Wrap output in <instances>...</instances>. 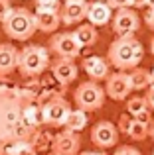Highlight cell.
<instances>
[{
    "mask_svg": "<svg viewBox=\"0 0 154 155\" xmlns=\"http://www.w3.org/2000/svg\"><path fill=\"white\" fill-rule=\"evenodd\" d=\"M22 96L20 87L12 91L0 92V140L2 137H14V140L30 141L36 130L22 124Z\"/></svg>",
    "mask_w": 154,
    "mask_h": 155,
    "instance_id": "obj_1",
    "label": "cell"
},
{
    "mask_svg": "<svg viewBox=\"0 0 154 155\" xmlns=\"http://www.w3.org/2000/svg\"><path fill=\"white\" fill-rule=\"evenodd\" d=\"M107 59L113 67H117L119 71H127V69L138 67V63L144 59V47L135 35L128 38H117L115 41L109 45Z\"/></svg>",
    "mask_w": 154,
    "mask_h": 155,
    "instance_id": "obj_2",
    "label": "cell"
},
{
    "mask_svg": "<svg viewBox=\"0 0 154 155\" xmlns=\"http://www.w3.org/2000/svg\"><path fill=\"white\" fill-rule=\"evenodd\" d=\"M2 28H4V34L8 38L16 39V41H28L38 31L34 14L24 6L10 8L6 18L2 20Z\"/></svg>",
    "mask_w": 154,
    "mask_h": 155,
    "instance_id": "obj_3",
    "label": "cell"
},
{
    "mask_svg": "<svg viewBox=\"0 0 154 155\" xmlns=\"http://www.w3.org/2000/svg\"><path fill=\"white\" fill-rule=\"evenodd\" d=\"M50 67V51L42 45H26L18 49V71L26 79L42 75Z\"/></svg>",
    "mask_w": 154,
    "mask_h": 155,
    "instance_id": "obj_4",
    "label": "cell"
},
{
    "mask_svg": "<svg viewBox=\"0 0 154 155\" xmlns=\"http://www.w3.org/2000/svg\"><path fill=\"white\" fill-rule=\"evenodd\" d=\"M105 96H107L105 94V88L101 87L99 83H95V81H85V83H81L73 92L75 106L81 108V110H85L87 114L99 110L105 102Z\"/></svg>",
    "mask_w": 154,
    "mask_h": 155,
    "instance_id": "obj_5",
    "label": "cell"
},
{
    "mask_svg": "<svg viewBox=\"0 0 154 155\" xmlns=\"http://www.w3.org/2000/svg\"><path fill=\"white\" fill-rule=\"evenodd\" d=\"M69 110H71V106H69V102H67L65 98H63V94H58V96H54V98H50L47 102L42 104L44 124L55 126V128L63 126V122H65Z\"/></svg>",
    "mask_w": 154,
    "mask_h": 155,
    "instance_id": "obj_6",
    "label": "cell"
},
{
    "mask_svg": "<svg viewBox=\"0 0 154 155\" xmlns=\"http://www.w3.org/2000/svg\"><path fill=\"white\" fill-rule=\"evenodd\" d=\"M113 22V31L117 34V38H128L135 35L140 28V18L135 10L131 8H121L115 12V16L111 18Z\"/></svg>",
    "mask_w": 154,
    "mask_h": 155,
    "instance_id": "obj_7",
    "label": "cell"
},
{
    "mask_svg": "<svg viewBox=\"0 0 154 155\" xmlns=\"http://www.w3.org/2000/svg\"><path fill=\"white\" fill-rule=\"evenodd\" d=\"M50 49L61 59H75L81 55L83 47L77 43V39L73 38V34L63 31V34H55L50 39Z\"/></svg>",
    "mask_w": 154,
    "mask_h": 155,
    "instance_id": "obj_8",
    "label": "cell"
},
{
    "mask_svg": "<svg viewBox=\"0 0 154 155\" xmlns=\"http://www.w3.org/2000/svg\"><path fill=\"white\" fill-rule=\"evenodd\" d=\"M91 140H93V143L101 149L113 147V145H117V141H119V130H117L115 124H111V122H107V120L97 122L91 130Z\"/></svg>",
    "mask_w": 154,
    "mask_h": 155,
    "instance_id": "obj_9",
    "label": "cell"
},
{
    "mask_svg": "<svg viewBox=\"0 0 154 155\" xmlns=\"http://www.w3.org/2000/svg\"><path fill=\"white\" fill-rule=\"evenodd\" d=\"M131 81H128V75H124V71L119 73H111L107 77V87H105V94L113 100H127L128 94H131Z\"/></svg>",
    "mask_w": 154,
    "mask_h": 155,
    "instance_id": "obj_10",
    "label": "cell"
},
{
    "mask_svg": "<svg viewBox=\"0 0 154 155\" xmlns=\"http://www.w3.org/2000/svg\"><path fill=\"white\" fill-rule=\"evenodd\" d=\"M34 18H36V28L44 34H51L59 28V8L58 6H38L36 4V12H34Z\"/></svg>",
    "mask_w": 154,
    "mask_h": 155,
    "instance_id": "obj_11",
    "label": "cell"
},
{
    "mask_svg": "<svg viewBox=\"0 0 154 155\" xmlns=\"http://www.w3.org/2000/svg\"><path fill=\"white\" fill-rule=\"evenodd\" d=\"M79 147H81L79 136L73 132H67V130L55 134L54 141H51V153L54 155H77Z\"/></svg>",
    "mask_w": 154,
    "mask_h": 155,
    "instance_id": "obj_12",
    "label": "cell"
},
{
    "mask_svg": "<svg viewBox=\"0 0 154 155\" xmlns=\"http://www.w3.org/2000/svg\"><path fill=\"white\" fill-rule=\"evenodd\" d=\"M77 65L71 59H61L59 57L54 65H51V77L58 81L61 87H67L77 79Z\"/></svg>",
    "mask_w": 154,
    "mask_h": 155,
    "instance_id": "obj_13",
    "label": "cell"
},
{
    "mask_svg": "<svg viewBox=\"0 0 154 155\" xmlns=\"http://www.w3.org/2000/svg\"><path fill=\"white\" fill-rule=\"evenodd\" d=\"M83 71L89 75V81H107V77L111 75V69H109V63L99 55H89L83 59Z\"/></svg>",
    "mask_w": 154,
    "mask_h": 155,
    "instance_id": "obj_14",
    "label": "cell"
},
{
    "mask_svg": "<svg viewBox=\"0 0 154 155\" xmlns=\"http://www.w3.org/2000/svg\"><path fill=\"white\" fill-rule=\"evenodd\" d=\"M87 8H89L87 2H69V0H65V4L59 10V18H61L63 24L73 26V24H79L87 18Z\"/></svg>",
    "mask_w": 154,
    "mask_h": 155,
    "instance_id": "obj_15",
    "label": "cell"
},
{
    "mask_svg": "<svg viewBox=\"0 0 154 155\" xmlns=\"http://www.w3.org/2000/svg\"><path fill=\"white\" fill-rule=\"evenodd\" d=\"M113 18V8L109 6L107 2H101V0H97V2H91L87 8V20L91 26L95 28H101V26H107L109 22H111Z\"/></svg>",
    "mask_w": 154,
    "mask_h": 155,
    "instance_id": "obj_16",
    "label": "cell"
},
{
    "mask_svg": "<svg viewBox=\"0 0 154 155\" xmlns=\"http://www.w3.org/2000/svg\"><path fill=\"white\" fill-rule=\"evenodd\" d=\"M18 67V49L12 43H0V77H8Z\"/></svg>",
    "mask_w": 154,
    "mask_h": 155,
    "instance_id": "obj_17",
    "label": "cell"
},
{
    "mask_svg": "<svg viewBox=\"0 0 154 155\" xmlns=\"http://www.w3.org/2000/svg\"><path fill=\"white\" fill-rule=\"evenodd\" d=\"M22 124L32 130H38L44 124L42 106L38 102H24L22 104Z\"/></svg>",
    "mask_w": 154,
    "mask_h": 155,
    "instance_id": "obj_18",
    "label": "cell"
},
{
    "mask_svg": "<svg viewBox=\"0 0 154 155\" xmlns=\"http://www.w3.org/2000/svg\"><path fill=\"white\" fill-rule=\"evenodd\" d=\"M87 112L81 108H75V110H69V114H67L65 122H63V128L67 130V132H73V134H79L81 130L87 128Z\"/></svg>",
    "mask_w": 154,
    "mask_h": 155,
    "instance_id": "obj_19",
    "label": "cell"
},
{
    "mask_svg": "<svg viewBox=\"0 0 154 155\" xmlns=\"http://www.w3.org/2000/svg\"><path fill=\"white\" fill-rule=\"evenodd\" d=\"M73 38L77 39V43H79L81 47H91V45H95V43H97L99 34H97V28L95 26H91V24H81V26L75 28Z\"/></svg>",
    "mask_w": 154,
    "mask_h": 155,
    "instance_id": "obj_20",
    "label": "cell"
},
{
    "mask_svg": "<svg viewBox=\"0 0 154 155\" xmlns=\"http://www.w3.org/2000/svg\"><path fill=\"white\" fill-rule=\"evenodd\" d=\"M128 81H131L132 91H144V88L150 87V71L142 67H135L132 73L128 75Z\"/></svg>",
    "mask_w": 154,
    "mask_h": 155,
    "instance_id": "obj_21",
    "label": "cell"
},
{
    "mask_svg": "<svg viewBox=\"0 0 154 155\" xmlns=\"http://www.w3.org/2000/svg\"><path fill=\"white\" fill-rule=\"evenodd\" d=\"M51 141H54V134L51 132H46V130H36L34 136L30 137V143L34 145L36 151H46V149H51Z\"/></svg>",
    "mask_w": 154,
    "mask_h": 155,
    "instance_id": "obj_22",
    "label": "cell"
},
{
    "mask_svg": "<svg viewBox=\"0 0 154 155\" xmlns=\"http://www.w3.org/2000/svg\"><path fill=\"white\" fill-rule=\"evenodd\" d=\"M127 136L131 137L132 141H142V140H146V137H148V126L142 124V122H136L135 118H132V124H131V128H128V134H127Z\"/></svg>",
    "mask_w": 154,
    "mask_h": 155,
    "instance_id": "obj_23",
    "label": "cell"
},
{
    "mask_svg": "<svg viewBox=\"0 0 154 155\" xmlns=\"http://www.w3.org/2000/svg\"><path fill=\"white\" fill-rule=\"evenodd\" d=\"M146 108H148V104H146V100H144V96H131V98L127 100V112L131 114L132 118L138 112L146 110Z\"/></svg>",
    "mask_w": 154,
    "mask_h": 155,
    "instance_id": "obj_24",
    "label": "cell"
},
{
    "mask_svg": "<svg viewBox=\"0 0 154 155\" xmlns=\"http://www.w3.org/2000/svg\"><path fill=\"white\" fill-rule=\"evenodd\" d=\"M18 141H22V140H14V137H2V140H0V155H12L14 147L18 145Z\"/></svg>",
    "mask_w": 154,
    "mask_h": 155,
    "instance_id": "obj_25",
    "label": "cell"
},
{
    "mask_svg": "<svg viewBox=\"0 0 154 155\" xmlns=\"http://www.w3.org/2000/svg\"><path fill=\"white\" fill-rule=\"evenodd\" d=\"M12 155H38V151L34 149V145L30 143V141H18V145L14 147V151Z\"/></svg>",
    "mask_w": 154,
    "mask_h": 155,
    "instance_id": "obj_26",
    "label": "cell"
},
{
    "mask_svg": "<svg viewBox=\"0 0 154 155\" xmlns=\"http://www.w3.org/2000/svg\"><path fill=\"white\" fill-rule=\"evenodd\" d=\"M131 124H132V118H131V114H121V116H119V128H117V130H119V132L121 134H124V136H127V134H128V128H131Z\"/></svg>",
    "mask_w": 154,
    "mask_h": 155,
    "instance_id": "obj_27",
    "label": "cell"
},
{
    "mask_svg": "<svg viewBox=\"0 0 154 155\" xmlns=\"http://www.w3.org/2000/svg\"><path fill=\"white\" fill-rule=\"evenodd\" d=\"M135 120H136V122H142V124H146V126H150V122H152V112H150V108L138 112V114L135 116Z\"/></svg>",
    "mask_w": 154,
    "mask_h": 155,
    "instance_id": "obj_28",
    "label": "cell"
},
{
    "mask_svg": "<svg viewBox=\"0 0 154 155\" xmlns=\"http://www.w3.org/2000/svg\"><path fill=\"white\" fill-rule=\"evenodd\" d=\"M113 155H140V151L132 145H121V147H117V151Z\"/></svg>",
    "mask_w": 154,
    "mask_h": 155,
    "instance_id": "obj_29",
    "label": "cell"
},
{
    "mask_svg": "<svg viewBox=\"0 0 154 155\" xmlns=\"http://www.w3.org/2000/svg\"><path fill=\"white\" fill-rule=\"evenodd\" d=\"M107 4L113 10H121V8H131V0H107Z\"/></svg>",
    "mask_w": 154,
    "mask_h": 155,
    "instance_id": "obj_30",
    "label": "cell"
},
{
    "mask_svg": "<svg viewBox=\"0 0 154 155\" xmlns=\"http://www.w3.org/2000/svg\"><path fill=\"white\" fill-rule=\"evenodd\" d=\"M10 0H0V22L6 18V14L10 12Z\"/></svg>",
    "mask_w": 154,
    "mask_h": 155,
    "instance_id": "obj_31",
    "label": "cell"
},
{
    "mask_svg": "<svg viewBox=\"0 0 154 155\" xmlns=\"http://www.w3.org/2000/svg\"><path fill=\"white\" fill-rule=\"evenodd\" d=\"M144 100H146L148 108H150V110H154V88H152V87H148L146 94H144Z\"/></svg>",
    "mask_w": 154,
    "mask_h": 155,
    "instance_id": "obj_32",
    "label": "cell"
},
{
    "mask_svg": "<svg viewBox=\"0 0 154 155\" xmlns=\"http://www.w3.org/2000/svg\"><path fill=\"white\" fill-rule=\"evenodd\" d=\"M144 22H146V26L150 28V30H154V6L148 8L146 16H144Z\"/></svg>",
    "mask_w": 154,
    "mask_h": 155,
    "instance_id": "obj_33",
    "label": "cell"
},
{
    "mask_svg": "<svg viewBox=\"0 0 154 155\" xmlns=\"http://www.w3.org/2000/svg\"><path fill=\"white\" fill-rule=\"evenodd\" d=\"M38 6H58L59 0H36Z\"/></svg>",
    "mask_w": 154,
    "mask_h": 155,
    "instance_id": "obj_34",
    "label": "cell"
},
{
    "mask_svg": "<svg viewBox=\"0 0 154 155\" xmlns=\"http://www.w3.org/2000/svg\"><path fill=\"white\" fill-rule=\"evenodd\" d=\"M131 6H135V8H144V6H146V0H131Z\"/></svg>",
    "mask_w": 154,
    "mask_h": 155,
    "instance_id": "obj_35",
    "label": "cell"
},
{
    "mask_svg": "<svg viewBox=\"0 0 154 155\" xmlns=\"http://www.w3.org/2000/svg\"><path fill=\"white\" fill-rule=\"evenodd\" d=\"M148 136H150L152 140H154V124H152V126H148Z\"/></svg>",
    "mask_w": 154,
    "mask_h": 155,
    "instance_id": "obj_36",
    "label": "cell"
},
{
    "mask_svg": "<svg viewBox=\"0 0 154 155\" xmlns=\"http://www.w3.org/2000/svg\"><path fill=\"white\" fill-rule=\"evenodd\" d=\"M150 87L154 88V73H152V71H150Z\"/></svg>",
    "mask_w": 154,
    "mask_h": 155,
    "instance_id": "obj_37",
    "label": "cell"
},
{
    "mask_svg": "<svg viewBox=\"0 0 154 155\" xmlns=\"http://www.w3.org/2000/svg\"><path fill=\"white\" fill-rule=\"evenodd\" d=\"M150 53H152V55H154V38L150 39Z\"/></svg>",
    "mask_w": 154,
    "mask_h": 155,
    "instance_id": "obj_38",
    "label": "cell"
},
{
    "mask_svg": "<svg viewBox=\"0 0 154 155\" xmlns=\"http://www.w3.org/2000/svg\"><path fill=\"white\" fill-rule=\"evenodd\" d=\"M146 6H148V8H152V6H154V0H146Z\"/></svg>",
    "mask_w": 154,
    "mask_h": 155,
    "instance_id": "obj_39",
    "label": "cell"
},
{
    "mask_svg": "<svg viewBox=\"0 0 154 155\" xmlns=\"http://www.w3.org/2000/svg\"><path fill=\"white\" fill-rule=\"evenodd\" d=\"M91 155H107V153H103V151H91Z\"/></svg>",
    "mask_w": 154,
    "mask_h": 155,
    "instance_id": "obj_40",
    "label": "cell"
},
{
    "mask_svg": "<svg viewBox=\"0 0 154 155\" xmlns=\"http://www.w3.org/2000/svg\"><path fill=\"white\" fill-rule=\"evenodd\" d=\"M69 2H87V0H69Z\"/></svg>",
    "mask_w": 154,
    "mask_h": 155,
    "instance_id": "obj_41",
    "label": "cell"
},
{
    "mask_svg": "<svg viewBox=\"0 0 154 155\" xmlns=\"http://www.w3.org/2000/svg\"><path fill=\"white\" fill-rule=\"evenodd\" d=\"M77 155H91V151H85V153H77Z\"/></svg>",
    "mask_w": 154,
    "mask_h": 155,
    "instance_id": "obj_42",
    "label": "cell"
},
{
    "mask_svg": "<svg viewBox=\"0 0 154 155\" xmlns=\"http://www.w3.org/2000/svg\"><path fill=\"white\" fill-rule=\"evenodd\" d=\"M152 155H154V151H152Z\"/></svg>",
    "mask_w": 154,
    "mask_h": 155,
    "instance_id": "obj_43",
    "label": "cell"
},
{
    "mask_svg": "<svg viewBox=\"0 0 154 155\" xmlns=\"http://www.w3.org/2000/svg\"><path fill=\"white\" fill-rule=\"evenodd\" d=\"M51 155H54V153H51Z\"/></svg>",
    "mask_w": 154,
    "mask_h": 155,
    "instance_id": "obj_44",
    "label": "cell"
},
{
    "mask_svg": "<svg viewBox=\"0 0 154 155\" xmlns=\"http://www.w3.org/2000/svg\"><path fill=\"white\" fill-rule=\"evenodd\" d=\"M152 73H154V71H152Z\"/></svg>",
    "mask_w": 154,
    "mask_h": 155,
    "instance_id": "obj_45",
    "label": "cell"
}]
</instances>
